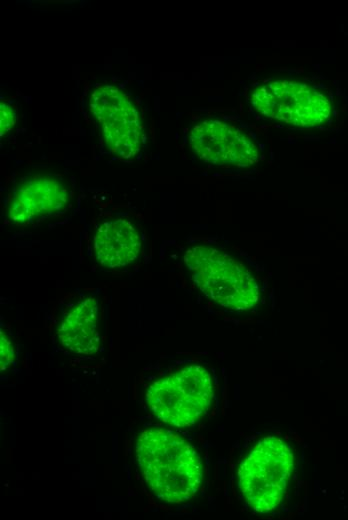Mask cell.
Wrapping results in <instances>:
<instances>
[{
    "mask_svg": "<svg viewBox=\"0 0 348 520\" xmlns=\"http://www.w3.org/2000/svg\"><path fill=\"white\" fill-rule=\"evenodd\" d=\"M136 460L152 492L160 500L178 504L191 499L203 478L196 449L179 434L161 428L142 431L136 441Z\"/></svg>",
    "mask_w": 348,
    "mask_h": 520,
    "instance_id": "6da1fadb",
    "label": "cell"
},
{
    "mask_svg": "<svg viewBox=\"0 0 348 520\" xmlns=\"http://www.w3.org/2000/svg\"><path fill=\"white\" fill-rule=\"evenodd\" d=\"M183 262L196 287L218 305L246 311L259 301L254 274L238 259L219 248L200 244L188 248Z\"/></svg>",
    "mask_w": 348,
    "mask_h": 520,
    "instance_id": "7a4b0ae2",
    "label": "cell"
},
{
    "mask_svg": "<svg viewBox=\"0 0 348 520\" xmlns=\"http://www.w3.org/2000/svg\"><path fill=\"white\" fill-rule=\"evenodd\" d=\"M249 101L261 116L287 125L313 128L332 115L326 92L296 78H274L249 90Z\"/></svg>",
    "mask_w": 348,
    "mask_h": 520,
    "instance_id": "3957f363",
    "label": "cell"
},
{
    "mask_svg": "<svg viewBox=\"0 0 348 520\" xmlns=\"http://www.w3.org/2000/svg\"><path fill=\"white\" fill-rule=\"evenodd\" d=\"M294 466L290 447L278 437L259 440L238 469V485L248 506L268 513L282 501Z\"/></svg>",
    "mask_w": 348,
    "mask_h": 520,
    "instance_id": "277c9868",
    "label": "cell"
},
{
    "mask_svg": "<svg viewBox=\"0 0 348 520\" xmlns=\"http://www.w3.org/2000/svg\"><path fill=\"white\" fill-rule=\"evenodd\" d=\"M213 396L209 371L193 364L154 381L147 389L146 402L162 422L188 427L206 414Z\"/></svg>",
    "mask_w": 348,
    "mask_h": 520,
    "instance_id": "5b68a950",
    "label": "cell"
},
{
    "mask_svg": "<svg viewBox=\"0 0 348 520\" xmlns=\"http://www.w3.org/2000/svg\"><path fill=\"white\" fill-rule=\"evenodd\" d=\"M89 111L112 155L131 159L144 143L143 121L134 101L118 86L98 84L88 96Z\"/></svg>",
    "mask_w": 348,
    "mask_h": 520,
    "instance_id": "8992f818",
    "label": "cell"
},
{
    "mask_svg": "<svg viewBox=\"0 0 348 520\" xmlns=\"http://www.w3.org/2000/svg\"><path fill=\"white\" fill-rule=\"evenodd\" d=\"M188 143L199 159L214 166L249 168L259 161L254 139L245 130L223 119L198 120L189 131Z\"/></svg>",
    "mask_w": 348,
    "mask_h": 520,
    "instance_id": "52a82bcc",
    "label": "cell"
},
{
    "mask_svg": "<svg viewBox=\"0 0 348 520\" xmlns=\"http://www.w3.org/2000/svg\"><path fill=\"white\" fill-rule=\"evenodd\" d=\"M71 200L67 181L47 173L28 175L12 191L7 216L15 225H29L58 215Z\"/></svg>",
    "mask_w": 348,
    "mask_h": 520,
    "instance_id": "ba28073f",
    "label": "cell"
},
{
    "mask_svg": "<svg viewBox=\"0 0 348 520\" xmlns=\"http://www.w3.org/2000/svg\"><path fill=\"white\" fill-rule=\"evenodd\" d=\"M143 250L142 233L131 219L114 217L94 229L92 252L95 261L106 269H119L136 262Z\"/></svg>",
    "mask_w": 348,
    "mask_h": 520,
    "instance_id": "9c48e42d",
    "label": "cell"
},
{
    "mask_svg": "<svg viewBox=\"0 0 348 520\" xmlns=\"http://www.w3.org/2000/svg\"><path fill=\"white\" fill-rule=\"evenodd\" d=\"M61 345L79 355H92L101 345L99 303L94 296H83L66 308L56 329Z\"/></svg>",
    "mask_w": 348,
    "mask_h": 520,
    "instance_id": "30bf717a",
    "label": "cell"
},
{
    "mask_svg": "<svg viewBox=\"0 0 348 520\" xmlns=\"http://www.w3.org/2000/svg\"><path fill=\"white\" fill-rule=\"evenodd\" d=\"M0 359H1V371L6 370L12 363L15 357V351L12 341L8 336L1 330L0 333Z\"/></svg>",
    "mask_w": 348,
    "mask_h": 520,
    "instance_id": "8fae6325",
    "label": "cell"
},
{
    "mask_svg": "<svg viewBox=\"0 0 348 520\" xmlns=\"http://www.w3.org/2000/svg\"><path fill=\"white\" fill-rule=\"evenodd\" d=\"M1 116H0V128L1 136L8 133L16 122V112L14 108L8 103L1 102Z\"/></svg>",
    "mask_w": 348,
    "mask_h": 520,
    "instance_id": "7c38bea8",
    "label": "cell"
}]
</instances>
